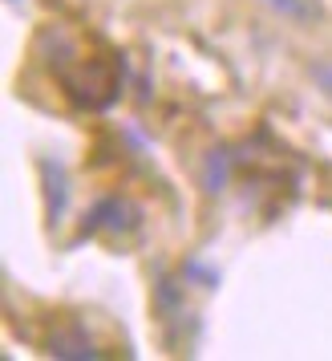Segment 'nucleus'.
<instances>
[{
	"mask_svg": "<svg viewBox=\"0 0 332 361\" xmlns=\"http://www.w3.org/2000/svg\"><path fill=\"white\" fill-rule=\"evenodd\" d=\"M186 280H203V288H215V268H203V264H186Z\"/></svg>",
	"mask_w": 332,
	"mask_h": 361,
	"instance_id": "obj_5",
	"label": "nucleus"
},
{
	"mask_svg": "<svg viewBox=\"0 0 332 361\" xmlns=\"http://www.w3.org/2000/svg\"><path fill=\"white\" fill-rule=\"evenodd\" d=\"M126 215H134V207H126L122 199H101L98 207L89 212V228H114V231H126L134 228V219H126Z\"/></svg>",
	"mask_w": 332,
	"mask_h": 361,
	"instance_id": "obj_2",
	"label": "nucleus"
},
{
	"mask_svg": "<svg viewBox=\"0 0 332 361\" xmlns=\"http://www.w3.org/2000/svg\"><path fill=\"white\" fill-rule=\"evenodd\" d=\"M41 171H45V195H49V219H57V215L65 212V203H69V191H65V171L57 163H41Z\"/></svg>",
	"mask_w": 332,
	"mask_h": 361,
	"instance_id": "obj_3",
	"label": "nucleus"
},
{
	"mask_svg": "<svg viewBox=\"0 0 332 361\" xmlns=\"http://www.w3.org/2000/svg\"><path fill=\"white\" fill-rule=\"evenodd\" d=\"M272 4H276L280 13H292V17H308V13H312L304 0H272Z\"/></svg>",
	"mask_w": 332,
	"mask_h": 361,
	"instance_id": "obj_6",
	"label": "nucleus"
},
{
	"mask_svg": "<svg viewBox=\"0 0 332 361\" xmlns=\"http://www.w3.org/2000/svg\"><path fill=\"white\" fill-rule=\"evenodd\" d=\"M223 183H227V154L215 150V154L207 159V191H219Z\"/></svg>",
	"mask_w": 332,
	"mask_h": 361,
	"instance_id": "obj_4",
	"label": "nucleus"
},
{
	"mask_svg": "<svg viewBox=\"0 0 332 361\" xmlns=\"http://www.w3.org/2000/svg\"><path fill=\"white\" fill-rule=\"evenodd\" d=\"M49 353H57V357H85V361L98 357V349H94V341L85 337L82 325H69V329H61V333H53Z\"/></svg>",
	"mask_w": 332,
	"mask_h": 361,
	"instance_id": "obj_1",
	"label": "nucleus"
},
{
	"mask_svg": "<svg viewBox=\"0 0 332 361\" xmlns=\"http://www.w3.org/2000/svg\"><path fill=\"white\" fill-rule=\"evenodd\" d=\"M316 82H320V90H324V94H332V61L316 66Z\"/></svg>",
	"mask_w": 332,
	"mask_h": 361,
	"instance_id": "obj_7",
	"label": "nucleus"
}]
</instances>
